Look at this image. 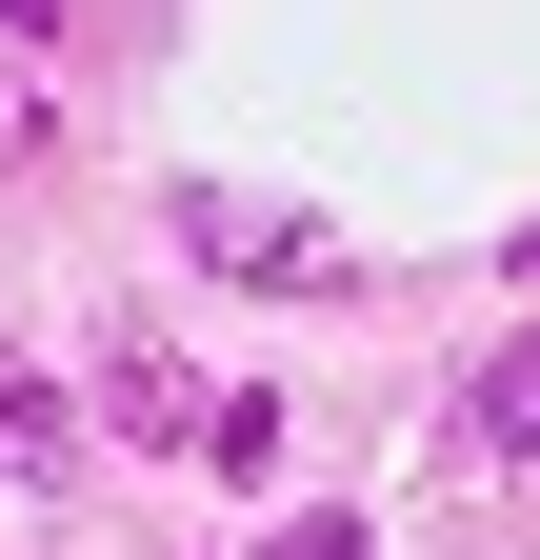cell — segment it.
Here are the masks:
<instances>
[{"mask_svg":"<svg viewBox=\"0 0 540 560\" xmlns=\"http://www.w3.org/2000/svg\"><path fill=\"white\" fill-rule=\"evenodd\" d=\"M180 241L221 260V280H341V241H320V221H281V200H180Z\"/></svg>","mask_w":540,"mask_h":560,"instance_id":"6da1fadb","label":"cell"},{"mask_svg":"<svg viewBox=\"0 0 540 560\" xmlns=\"http://www.w3.org/2000/svg\"><path fill=\"white\" fill-rule=\"evenodd\" d=\"M481 441H501V460H540V320L501 340V381H481Z\"/></svg>","mask_w":540,"mask_h":560,"instance_id":"7a4b0ae2","label":"cell"},{"mask_svg":"<svg viewBox=\"0 0 540 560\" xmlns=\"http://www.w3.org/2000/svg\"><path fill=\"white\" fill-rule=\"evenodd\" d=\"M260 560H361V521H281V540H260Z\"/></svg>","mask_w":540,"mask_h":560,"instance_id":"3957f363","label":"cell"}]
</instances>
